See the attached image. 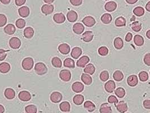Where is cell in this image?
<instances>
[{
    "mask_svg": "<svg viewBox=\"0 0 150 113\" xmlns=\"http://www.w3.org/2000/svg\"><path fill=\"white\" fill-rule=\"evenodd\" d=\"M33 65H34L33 59L31 57H27L24 58L22 61V63H21L22 67L23 68V69L27 71L31 70L33 68Z\"/></svg>",
    "mask_w": 150,
    "mask_h": 113,
    "instance_id": "6da1fadb",
    "label": "cell"
},
{
    "mask_svg": "<svg viewBox=\"0 0 150 113\" xmlns=\"http://www.w3.org/2000/svg\"><path fill=\"white\" fill-rule=\"evenodd\" d=\"M35 71L38 75H43L47 73L48 68L44 63L38 62L35 65Z\"/></svg>",
    "mask_w": 150,
    "mask_h": 113,
    "instance_id": "7a4b0ae2",
    "label": "cell"
},
{
    "mask_svg": "<svg viewBox=\"0 0 150 113\" xmlns=\"http://www.w3.org/2000/svg\"><path fill=\"white\" fill-rule=\"evenodd\" d=\"M60 78L64 81H69L71 78V74L69 70H63L59 73Z\"/></svg>",
    "mask_w": 150,
    "mask_h": 113,
    "instance_id": "3957f363",
    "label": "cell"
},
{
    "mask_svg": "<svg viewBox=\"0 0 150 113\" xmlns=\"http://www.w3.org/2000/svg\"><path fill=\"white\" fill-rule=\"evenodd\" d=\"M9 45L12 49H17L20 48L21 45V41L18 38L13 37L10 40Z\"/></svg>",
    "mask_w": 150,
    "mask_h": 113,
    "instance_id": "277c9868",
    "label": "cell"
},
{
    "mask_svg": "<svg viewBox=\"0 0 150 113\" xmlns=\"http://www.w3.org/2000/svg\"><path fill=\"white\" fill-rule=\"evenodd\" d=\"M54 9V6L50 4L44 5L41 7V11L42 13H44L46 15L51 14L53 12Z\"/></svg>",
    "mask_w": 150,
    "mask_h": 113,
    "instance_id": "5b68a950",
    "label": "cell"
},
{
    "mask_svg": "<svg viewBox=\"0 0 150 113\" xmlns=\"http://www.w3.org/2000/svg\"><path fill=\"white\" fill-rule=\"evenodd\" d=\"M18 97L21 101L27 102L31 99V95L29 92L26 91H23L19 93Z\"/></svg>",
    "mask_w": 150,
    "mask_h": 113,
    "instance_id": "8992f818",
    "label": "cell"
},
{
    "mask_svg": "<svg viewBox=\"0 0 150 113\" xmlns=\"http://www.w3.org/2000/svg\"><path fill=\"white\" fill-rule=\"evenodd\" d=\"M82 23L85 25L86 27H92L95 24L96 22L93 17L91 16H87L85 17L82 20Z\"/></svg>",
    "mask_w": 150,
    "mask_h": 113,
    "instance_id": "52a82bcc",
    "label": "cell"
},
{
    "mask_svg": "<svg viewBox=\"0 0 150 113\" xmlns=\"http://www.w3.org/2000/svg\"><path fill=\"white\" fill-rule=\"evenodd\" d=\"M116 107L117 110L121 113H125L128 109V107L127 103L123 101L118 102L117 105H116Z\"/></svg>",
    "mask_w": 150,
    "mask_h": 113,
    "instance_id": "ba28073f",
    "label": "cell"
},
{
    "mask_svg": "<svg viewBox=\"0 0 150 113\" xmlns=\"http://www.w3.org/2000/svg\"><path fill=\"white\" fill-rule=\"evenodd\" d=\"M63 96L59 92H54L50 95V100L54 103H58L62 101Z\"/></svg>",
    "mask_w": 150,
    "mask_h": 113,
    "instance_id": "9c48e42d",
    "label": "cell"
},
{
    "mask_svg": "<svg viewBox=\"0 0 150 113\" xmlns=\"http://www.w3.org/2000/svg\"><path fill=\"white\" fill-rule=\"evenodd\" d=\"M90 61V59L88 56L81 57L77 62V66L79 67H84Z\"/></svg>",
    "mask_w": 150,
    "mask_h": 113,
    "instance_id": "30bf717a",
    "label": "cell"
},
{
    "mask_svg": "<svg viewBox=\"0 0 150 113\" xmlns=\"http://www.w3.org/2000/svg\"><path fill=\"white\" fill-rule=\"evenodd\" d=\"M72 89L74 92L76 93H80L83 91L84 89V86L82 83L79 81H76L72 85Z\"/></svg>",
    "mask_w": 150,
    "mask_h": 113,
    "instance_id": "8fae6325",
    "label": "cell"
},
{
    "mask_svg": "<svg viewBox=\"0 0 150 113\" xmlns=\"http://www.w3.org/2000/svg\"><path fill=\"white\" fill-rule=\"evenodd\" d=\"M104 88L108 93H112L116 88L115 83L113 80H110L107 81L104 85Z\"/></svg>",
    "mask_w": 150,
    "mask_h": 113,
    "instance_id": "7c38bea8",
    "label": "cell"
},
{
    "mask_svg": "<svg viewBox=\"0 0 150 113\" xmlns=\"http://www.w3.org/2000/svg\"><path fill=\"white\" fill-rule=\"evenodd\" d=\"M59 51L63 54H67L70 52V46L66 43L60 44L58 46Z\"/></svg>",
    "mask_w": 150,
    "mask_h": 113,
    "instance_id": "4fadbf2b",
    "label": "cell"
},
{
    "mask_svg": "<svg viewBox=\"0 0 150 113\" xmlns=\"http://www.w3.org/2000/svg\"><path fill=\"white\" fill-rule=\"evenodd\" d=\"M85 30L84 26L80 23H77L73 26V31L77 35L81 34Z\"/></svg>",
    "mask_w": 150,
    "mask_h": 113,
    "instance_id": "5bb4252c",
    "label": "cell"
},
{
    "mask_svg": "<svg viewBox=\"0 0 150 113\" xmlns=\"http://www.w3.org/2000/svg\"><path fill=\"white\" fill-rule=\"evenodd\" d=\"M18 12L20 17L23 18H27L29 15L30 10L27 6H23L19 8Z\"/></svg>",
    "mask_w": 150,
    "mask_h": 113,
    "instance_id": "9a60e30c",
    "label": "cell"
},
{
    "mask_svg": "<svg viewBox=\"0 0 150 113\" xmlns=\"http://www.w3.org/2000/svg\"><path fill=\"white\" fill-rule=\"evenodd\" d=\"M117 7V4L114 1H110L105 4V10L108 12H112L116 10Z\"/></svg>",
    "mask_w": 150,
    "mask_h": 113,
    "instance_id": "2e32d148",
    "label": "cell"
},
{
    "mask_svg": "<svg viewBox=\"0 0 150 113\" xmlns=\"http://www.w3.org/2000/svg\"><path fill=\"white\" fill-rule=\"evenodd\" d=\"M127 83L131 87H135L138 83V79L137 75H132L129 76L127 79Z\"/></svg>",
    "mask_w": 150,
    "mask_h": 113,
    "instance_id": "e0dca14e",
    "label": "cell"
},
{
    "mask_svg": "<svg viewBox=\"0 0 150 113\" xmlns=\"http://www.w3.org/2000/svg\"><path fill=\"white\" fill-rule=\"evenodd\" d=\"M93 33L90 31H87L82 34V40L86 42H90L93 38Z\"/></svg>",
    "mask_w": 150,
    "mask_h": 113,
    "instance_id": "ac0fdd59",
    "label": "cell"
},
{
    "mask_svg": "<svg viewBox=\"0 0 150 113\" xmlns=\"http://www.w3.org/2000/svg\"><path fill=\"white\" fill-rule=\"evenodd\" d=\"M67 18L70 22L73 23L77 20L78 18V15L75 11L71 10L68 12L67 14Z\"/></svg>",
    "mask_w": 150,
    "mask_h": 113,
    "instance_id": "d6986e66",
    "label": "cell"
},
{
    "mask_svg": "<svg viewBox=\"0 0 150 113\" xmlns=\"http://www.w3.org/2000/svg\"><path fill=\"white\" fill-rule=\"evenodd\" d=\"M53 20L56 23L61 24L65 22L66 17L63 13H56L53 17Z\"/></svg>",
    "mask_w": 150,
    "mask_h": 113,
    "instance_id": "ffe728a7",
    "label": "cell"
},
{
    "mask_svg": "<svg viewBox=\"0 0 150 113\" xmlns=\"http://www.w3.org/2000/svg\"><path fill=\"white\" fill-rule=\"evenodd\" d=\"M5 96L7 99L9 100H12L13 99L15 96V92L14 90H13L12 88H6L5 91Z\"/></svg>",
    "mask_w": 150,
    "mask_h": 113,
    "instance_id": "44dd1931",
    "label": "cell"
},
{
    "mask_svg": "<svg viewBox=\"0 0 150 113\" xmlns=\"http://www.w3.org/2000/svg\"><path fill=\"white\" fill-rule=\"evenodd\" d=\"M99 112L100 113H112V108L108 104L104 103L100 106Z\"/></svg>",
    "mask_w": 150,
    "mask_h": 113,
    "instance_id": "7402d4cb",
    "label": "cell"
},
{
    "mask_svg": "<svg viewBox=\"0 0 150 113\" xmlns=\"http://www.w3.org/2000/svg\"><path fill=\"white\" fill-rule=\"evenodd\" d=\"M4 32L7 34V35H13L15 32V26L12 24H7L5 28H4Z\"/></svg>",
    "mask_w": 150,
    "mask_h": 113,
    "instance_id": "603a6c76",
    "label": "cell"
},
{
    "mask_svg": "<svg viewBox=\"0 0 150 113\" xmlns=\"http://www.w3.org/2000/svg\"><path fill=\"white\" fill-rule=\"evenodd\" d=\"M10 70V65L6 62H2L0 64V72L3 74L7 73Z\"/></svg>",
    "mask_w": 150,
    "mask_h": 113,
    "instance_id": "cb8c5ba5",
    "label": "cell"
},
{
    "mask_svg": "<svg viewBox=\"0 0 150 113\" xmlns=\"http://www.w3.org/2000/svg\"><path fill=\"white\" fill-rule=\"evenodd\" d=\"M60 109L63 112H69L71 109V105L67 101L62 102L59 105Z\"/></svg>",
    "mask_w": 150,
    "mask_h": 113,
    "instance_id": "d4e9b609",
    "label": "cell"
},
{
    "mask_svg": "<svg viewBox=\"0 0 150 113\" xmlns=\"http://www.w3.org/2000/svg\"><path fill=\"white\" fill-rule=\"evenodd\" d=\"M81 80L85 84L87 85H90L92 83V78L91 76L88 75V74H82Z\"/></svg>",
    "mask_w": 150,
    "mask_h": 113,
    "instance_id": "484cf974",
    "label": "cell"
},
{
    "mask_svg": "<svg viewBox=\"0 0 150 113\" xmlns=\"http://www.w3.org/2000/svg\"><path fill=\"white\" fill-rule=\"evenodd\" d=\"M84 106L85 109L87 110L89 112H93L95 109V105L92 102L90 101H86L84 104Z\"/></svg>",
    "mask_w": 150,
    "mask_h": 113,
    "instance_id": "4316f807",
    "label": "cell"
},
{
    "mask_svg": "<svg viewBox=\"0 0 150 113\" xmlns=\"http://www.w3.org/2000/svg\"><path fill=\"white\" fill-rule=\"evenodd\" d=\"M82 54V49L79 47H75L72 50L71 56L74 59H77Z\"/></svg>",
    "mask_w": 150,
    "mask_h": 113,
    "instance_id": "83f0119b",
    "label": "cell"
},
{
    "mask_svg": "<svg viewBox=\"0 0 150 113\" xmlns=\"http://www.w3.org/2000/svg\"><path fill=\"white\" fill-rule=\"evenodd\" d=\"M34 35V30L32 27H28L24 30V35L27 38H31Z\"/></svg>",
    "mask_w": 150,
    "mask_h": 113,
    "instance_id": "f1b7e54d",
    "label": "cell"
},
{
    "mask_svg": "<svg viewBox=\"0 0 150 113\" xmlns=\"http://www.w3.org/2000/svg\"><path fill=\"white\" fill-rule=\"evenodd\" d=\"M84 101V97L81 94H77L73 98V101L75 105H81Z\"/></svg>",
    "mask_w": 150,
    "mask_h": 113,
    "instance_id": "f546056e",
    "label": "cell"
},
{
    "mask_svg": "<svg viewBox=\"0 0 150 113\" xmlns=\"http://www.w3.org/2000/svg\"><path fill=\"white\" fill-rule=\"evenodd\" d=\"M114 46L117 49H121L123 48L124 42L122 38H116L114 40Z\"/></svg>",
    "mask_w": 150,
    "mask_h": 113,
    "instance_id": "4dcf8cb0",
    "label": "cell"
},
{
    "mask_svg": "<svg viewBox=\"0 0 150 113\" xmlns=\"http://www.w3.org/2000/svg\"><path fill=\"white\" fill-rule=\"evenodd\" d=\"M95 68L94 65L92 63L88 64L84 70L85 73L89 74L90 75H93L95 73Z\"/></svg>",
    "mask_w": 150,
    "mask_h": 113,
    "instance_id": "1f68e13d",
    "label": "cell"
},
{
    "mask_svg": "<svg viewBox=\"0 0 150 113\" xmlns=\"http://www.w3.org/2000/svg\"><path fill=\"white\" fill-rule=\"evenodd\" d=\"M64 66L66 67L74 69L75 67V62L71 58H66L64 61Z\"/></svg>",
    "mask_w": 150,
    "mask_h": 113,
    "instance_id": "d6a6232c",
    "label": "cell"
},
{
    "mask_svg": "<svg viewBox=\"0 0 150 113\" xmlns=\"http://www.w3.org/2000/svg\"><path fill=\"white\" fill-rule=\"evenodd\" d=\"M134 42L137 46H142L144 44V39L143 37L141 36V35H137L134 36Z\"/></svg>",
    "mask_w": 150,
    "mask_h": 113,
    "instance_id": "836d02e7",
    "label": "cell"
},
{
    "mask_svg": "<svg viewBox=\"0 0 150 113\" xmlns=\"http://www.w3.org/2000/svg\"><path fill=\"white\" fill-rule=\"evenodd\" d=\"M101 20L104 24H108L110 23L112 21V17L108 13H106L103 14L101 17Z\"/></svg>",
    "mask_w": 150,
    "mask_h": 113,
    "instance_id": "e575fe53",
    "label": "cell"
},
{
    "mask_svg": "<svg viewBox=\"0 0 150 113\" xmlns=\"http://www.w3.org/2000/svg\"><path fill=\"white\" fill-rule=\"evenodd\" d=\"M52 65L54 67L56 68H60L62 66V62L60 59L58 57H54L52 60Z\"/></svg>",
    "mask_w": 150,
    "mask_h": 113,
    "instance_id": "d590c367",
    "label": "cell"
},
{
    "mask_svg": "<svg viewBox=\"0 0 150 113\" xmlns=\"http://www.w3.org/2000/svg\"><path fill=\"white\" fill-rule=\"evenodd\" d=\"M126 20L123 17H120L117 18L115 20V25L117 27H123L126 24Z\"/></svg>",
    "mask_w": 150,
    "mask_h": 113,
    "instance_id": "8d00e7d4",
    "label": "cell"
},
{
    "mask_svg": "<svg viewBox=\"0 0 150 113\" xmlns=\"http://www.w3.org/2000/svg\"><path fill=\"white\" fill-rule=\"evenodd\" d=\"M113 77L114 80H115L116 81H120L124 79V75L121 71L119 70H117L113 73Z\"/></svg>",
    "mask_w": 150,
    "mask_h": 113,
    "instance_id": "74e56055",
    "label": "cell"
},
{
    "mask_svg": "<svg viewBox=\"0 0 150 113\" xmlns=\"http://www.w3.org/2000/svg\"><path fill=\"white\" fill-rule=\"evenodd\" d=\"M133 13L136 16L141 17V16L143 15V14H145V10L143 7H142L141 6H138V7H135L134 9Z\"/></svg>",
    "mask_w": 150,
    "mask_h": 113,
    "instance_id": "f35d334b",
    "label": "cell"
},
{
    "mask_svg": "<svg viewBox=\"0 0 150 113\" xmlns=\"http://www.w3.org/2000/svg\"><path fill=\"white\" fill-rule=\"evenodd\" d=\"M115 93L116 95L119 98H123L125 95V89L121 87H119L117 88L115 91Z\"/></svg>",
    "mask_w": 150,
    "mask_h": 113,
    "instance_id": "ab89813d",
    "label": "cell"
},
{
    "mask_svg": "<svg viewBox=\"0 0 150 113\" xmlns=\"http://www.w3.org/2000/svg\"><path fill=\"white\" fill-rule=\"evenodd\" d=\"M25 110L27 113H36L37 108L34 105H29L25 107Z\"/></svg>",
    "mask_w": 150,
    "mask_h": 113,
    "instance_id": "60d3db41",
    "label": "cell"
},
{
    "mask_svg": "<svg viewBox=\"0 0 150 113\" xmlns=\"http://www.w3.org/2000/svg\"><path fill=\"white\" fill-rule=\"evenodd\" d=\"M132 30L135 32H139L142 28V25L139 22H134L131 26Z\"/></svg>",
    "mask_w": 150,
    "mask_h": 113,
    "instance_id": "b9f144b4",
    "label": "cell"
},
{
    "mask_svg": "<svg viewBox=\"0 0 150 113\" xmlns=\"http://www.w3.org/2000/svg\"><path fill=\"white\" fill-rule=\"evenodd\" d=\"M98 53L102 56H105L108 53V49L106 46H101L98 49Z\"/></svg>",
    "mask_w": 150,
    "mask_h": 113,
    "instance_id": "7bdbcfd3",
    "label": "cell"
},
{
    "mask_svg": "<svg viewBox=\"0 0 150 113\" xmlns=\"http://www.w3.org/2000/svg\"><path fill=\"white\" fill-rule=\"evenodd\" d=\"M139 77L141 81H146L149 79V75L146 71H142L139 74Z\"/></svg>",
    "mask_w": 150,
    "mask_h": 113,
    "instance_id": "ee69618b",
    "label": "cell"
},
{
    "mask_svg": "<svg viewBox=\"0 0 150 113\" xmlns=\"http://www.w3.org/2000/svg\"><path fill=\"white\" fill-rule=\"evenodd\" d=\"M100 79L103 81H106L109 79V74L107 71H103L100 74Z\"/></svg>",
    "mask_w": 150,
    "mask_h": 113,
    "instance_id": "f6af8a7d",
    "label": "cell"
},
{
    "mask_svg": "<svg viewBox=\"0 0 150 113\" xmlns=\"http://www.w3.org/2000/svg\"><path fill=\"white\" fill-rule=\"evenodd\" d=\"M16 26L18 28H20V29L23 28L25 26V20L23 19H18L16 22Z\"/></svg>",
    "mask_w": 150,
    "mask_h": 113,
    "instance_id": "bcb514c9",
    "label": "cell"
},
{
    "mask_svg": "<svg viewBox=\"0 0 150 113\" xmlns=\"http://www.w3.org/2000/svg\"><path fill=\"white\" fill-rule=\"evenodd\" d=\"M7 23V18L4 14H0V27L4 26Z\"/></svg>",
    "mask_w": 150,
    "mask_h": 113,
    "instance_id": "7dc6e473",
    "label": "cell"
},
{
    "mask_svg": "<svg viewBox=\"0 0 150 113\" xmlns=\"http://www.w3.org/2000/svg\"><path fill=\"white\" fill-rule=\"evenodd\" d=\"M108 102L110 104H114L115 105L119 102L117 98L115 96H110L108 98Z\"/></svg>",
    "mask_w": 150,
    "mask_h": 113,
    "instance_id": "c3c4849f",
    "label": "cell"
},
{
    "mask_svg": "<svg viewBox=\"0 0 150 113\" xmlns=\"http://www.w3.org/2000/svg\"><path fill=\"white\" fill-rule=\"evenodd\" d=\"M7 51L1 49H0V61H3L7 56Z\"/></svg>",
    "mask_w": 150,
    "mask_h": 113,
    "instance_id": "681fc988",
    "label": "cell"
},
{
    "mask_svg": "<svg viewBox=\"0 0 150 113\" xmlns=\"http://www.w3.org/2000/svg\"><path fill=\"white\" fill-rule=\"evenodd\" d=\"M143 61H144L146 65L150 66V53L146 54L145 55V56L144 57V59H143Z\"/></svg>",
    "mask_w": 150,
    "mask_h": 113,
    "instance_id": "f907efd6",
    "label": "cell"
},
{
    "mask_svg": "<svg viewBox=\"0 0 150 113\" xmlns=\"http://www.w3.org/2000/svg\"><path fill=\"white\" fill-rule=\"evenodd\" d=\"M70 1L71 3L75 6H80L82 3V0H70Z\"/></svg>",
    "mask_w": 150,
    "mask_h": 113,
    "instance_id": "816d5d0a",
    "label": "cell"
},
{
    "mask_svg": "<svg viewBox=\"0 0 150 113\" xmlns=\"http://www.w3.org/2000/svg\"><path fill=\"white\" fill-rule=\"evenodd\" d=\"M143 106L146 109H150V100H146L143 101Z\"/></svg>",
    "mask_w": 150,
    "mask_h": 113,
    "instance_id": "f5cc1de1",
    "label": "cell"
},
{
    "mask_svg": "<svg viewBox=\"0 0 150 113\" xmlns=\"http://www.w3.org/2000/svg\"><path fill=\"white\" fill-rule=\"evenodd\" d=\"M26 2V0H15V4L18 6H21L23 5Z\"/></svg>",
    "mask_w": 150,
    "mask_h": 113,
    "instance_id": "db71d44e",
    "label": "cell"
},
{
    "mask_svg": "<svg viewBox=\"0 0 150 113\" xmlns=\"http://www.w3.org/2000/svg\"><path fill=\"white\" fill-rule=\"evenodd\" d=\"M132 38H133L132 34H131V33L129 32V33H128L127 35H126L125 40H126V41H127V42H129V41H131Z\"/></svg>",
    "mask_w": 150,
    "mask_h": 113,
    "instance_id": "11a10c76",
    "label": "cell"
},
{
    "mask_svg": "<svg viewBox=\"0 0 150 113\" xmlns=\"http://www.w3.org/2000/svg\"><path fill=\"white\" fill-rule=\"evenodd\" d=\"M125 1H126V2H127L128 3L131 4V5H132V4H134L135 3H136V2L138 1V0H125Z\"/></svg>",
    "mask_w": 150,
    "mask_h": 113,
    "instance_id": "9f6ffc18",
    "label": "cell"
},
{
    "mask_svg": "<svg viewBox=\"0 0 150 113\" xmlns=\"http://www.w3.org/2000/svg\"><path fill=\"white\" fill-rule=\"evenodd\" d=\"M0 1H1V2L2 4L7 5V4H9V3L10 2L11 0H0Z\"/></svg>",
    "mask_w": 150,
    "mask_h": 113,
    "instance_id": "6f0895ef",
    "label": "cell"
},
{
    "mask_svg": "<svg viewBox=\"0 0 150 113\" xmlns=\"http://www.w3.org/2000/svg\"><path fill=\"white\" fill-rule=\"evenodd\" d=\"M146 9L150 12V1H149V2H147V3L146 4Z\"/></svg>",
    "mask_w": 150,
    "mask_h": 113,
    "instance_id": "680465c9",
    "label": "cell"
},
{
    "mask_svg": "<svg viewBox=\"0 0 150 113\" xmlns=\"http://www.w3.org/2000/svg\"><path fill=\"white\" fill-rule=\"evenodd\" d=\"M4 112H5L4 107L2 105H0V113H3Z\"/></svg>",
    "mask_w": 150,
    "mask_h": 113,
    "instance_id": "91938a15",
    "label": "cell"
},
{
    "mask_svg": "<svg viewBox=\"0 0 150 113\" xmlns=\"http://www.w3.org/2000/svg\"><path fill=\"white\" fill-rule=\"evenodd\" d=\"M44 1L48 4H51L53 2H54V0H44Z\"/></svg>",
    "mask_w": 150,
    "mask_h": 113,
    "instance_id": "94428289",
    "label": "cell"
},
{
    "mask_svg": "<svg viewBox=\"0 0 150 113\" xmlns=\"http://www.w3.org/2000/svg\"><path fill=\"white\" fill-rule=\"evenodd\" d=\"M146 36L148 38L150 39V30L147 31V32H146Z\"/></svg>",
    "mask_w": 150,
    "mask_h": 113,
    "instance_id": "6125c7cd",
    "label": "cell"
},
{
    "mask_svg": "<svg viewBox=\"0 0 150 113\" xmlns=\"http://www.w3.org/2000/svg\"></svg>",
    "mask_w": 150,
    "mask_h": 113,
    "instance_id": "be15d7a7",
    "label": "cell"
},
{
    "mask_svg": "<svg viewBox=\"0 0 150 113\" xmlns=\"http://www.w3.org/2000/svg\"><path fill=\"white\" fill-rule=\"evenodd\" d=\"M107 1H108V0H107Z\"/></svg>",
    "mask_w": 150,
    "mask_h": 113,
    "instance_id": "e7e4bbea",
    "label": "cell"
}]
</instances>
